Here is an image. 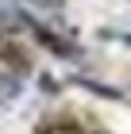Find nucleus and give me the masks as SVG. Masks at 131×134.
Wrapping results in <instances>:
<instances>
[{"instance_id":"1","label":"nucleus","mask_w":131,"mask_h":134,"mask_svg":"<svg viewBox=\"0 0 131 134\" xmlns=\"http://www.w3.org/2000/svg\"><path fill=\"white\" fill-rule=\"evenodd\" d=\"M20 88H23V84L16 81V77L0 73V103H16V100H20Z\"/></svg>"}]
</instances>
